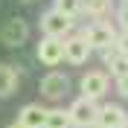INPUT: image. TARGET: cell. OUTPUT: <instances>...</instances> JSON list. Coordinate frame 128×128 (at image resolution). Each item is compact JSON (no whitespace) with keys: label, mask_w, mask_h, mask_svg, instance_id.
<instances>
[{"label":"cell","mask_w":128,"mask_h":128,"mask_svg":"<svg viewBox=\"0 0 128 128\" xmlns=\"http://www.w3.org/2000/svg\"><path fill=\"white\" fill-rule=\"evenodd\" d=\"M38 90H41V96H44L47 102H61L64 96L70 93V76L52 70V73H47V76L41 79Z\"/></svg>","instance_id":"obj_1"},{"label":"cell","mask_w":128,"mask_h":128,"mask_svg":"<svg viewBox=\"0 0 128 128\" xmlns=\"http://www.w3.org/2000/svg\"><path fill=\"white\" fill-rule=\"evenodd\" d=\"M82 35H84V41L90 44V50H111L114 44H116V35H120V32L114 29L111 24H105V20H96V24H90Z\"/></svg>","instance_id":"obj_2"},{"label":"cell","mask_w":128,"mask_h":128,"mask_svg":"<svg viewBox=\"0 0 128 128\" xmlns=\"http://www.w3.org/2000/svg\"><path fill=\"white\" fill-rule=\"evenodd\" d=\"M70 29H73V18L61 15L56 9L41 15V35H47V38H67Z\"/></svg>","instance_id":"obj_3"},{"label":"cell","mask_w":128,"mask_h":128,"mask_svg":"<svg viewBox=\"0 0 128 128\" xmlns=\"http://www.w3.org/2000/svg\"><path fill=\"white\" fill-rule=\"evenodd\" d=\"M82 96H88V99H102L105 93H108V88H111V79H108V73L102 70H90L82 76Z\"/></svg>","instance_id":"obj_4"},{"label":"cell","mask_w":128,"mask_h":128,"mask_svg":"<svg viewBox=\"0 0 128 128\" xmlns=\"http://www.w3.org/2000/svg\"><path fill=\"white\" fill-rule=\"evenodd\" d=\"M38 58H41V64H47V67L61 64L64 61V38H47V35H41Z\"/></svg>","instance_id":"obj_5"},{"label":"cell","mask_w":128,"mask_h":128,"mask_svg":"<svg viewBox=\"0 0 128 128\" xmlns=\"http://www.w3.org/2000/svg\"><path fill=\"white\" fill-rule=\"evenodd\" d=\"M64 58L70 64H76V67H82V64L90 58V44L84 41V35H67L64 38Z\"/></svg>","instance_id":"obj_6"},{"label":"cell","mask_w":128,"mask_h":128,"mask_svg":"<svg viewBox=\"0 0 128 128\" xmlns=\"http://www.w3.org/2000/svg\"><path fill=\"white\" fill-rule=\"evenodd\" d=\"M96 114H99L96 99H88V96H79V99L70 105V120H73V125H90V122H96Z\"/></svg>","instance_id":"obj_7"},{"label":"cell","mask_w":128,"mask_h":128,"mask_svg":"<svg viewBox=\"0 0 128 128\" xmlns=\"http://www.w3.org/2000/svg\"><path fill=\"white\" fill-rule=\"evenodd\" d=\"M26 35H29V26H26L20 18L9 20L3 29H0V41H3L6 47H20V44L26 41Z\"/></svg>","instance_id":"obj_8"},{"label":"cell","mask_w":128,"mask_h":128,"mask_svg":"<svg viewBox=\"0 0 128 128\" xmlns=\"http://www.w3.org/2000/svg\"><path fill=\"white\" fill-rule=\"evenodd\" d=\"M47 114H50V108H44V105H24L20 114H18V122L24 128H44Z\"/></svg>","instance_id":"obj_9"},{"label":"cell","mask_w":128,"mask_h":128,"mask_svg":"<svg viewBox=\"0 0 128 128\" xmlns=\"http://www.w3.org/2000/svg\"><path fill=\"white\" fill-rule=\"evenodd\" d=\"M128 120V114L122 111L120 105H102L99 108V114H96V125L99 128H122V122Z\"/></svg>","instance_id":"obj_10"},{"label":"cell","mask_w":128,"mask_h":128,"mask_svg":"<svg viewBox=\"0 0 128 128\" xmlns=\"http://www.w3.org/2000/svg\"><path fill=\"white\" fill-rule=\"evenodd\" d=\"M18 82H20V73L12 64H0V99H6L18 90Z\"/></svg>","instance_id":"obj_11"},{"label":"cell","mask_w":128,"mask_h":128,"mask_svg":"<svg viewBox=\"0 0 128 128\" xmlns=\"http://www.w3.org/2000/svg\"><path fill=\"white\" fill-rule=\"evenodd\" d=\"M105 64H108V70H111L116 79L128 76V52H120L116 47H114V52L105 50Z\"/></svg>","instance_id":"obj_12"},{"label":"cell","mask_w":128,"mask_h":128,"mask_svg":"<svg viewBox=\"0 0 128 128\" xmlns=\"http://www.w3.org/2000/svg\"><path fill=\"white\" fill-rule=\"evenodd\" d=\"M44 128H73L70 111H61V108H50V114H47V125H44Z\"/></svg>","instance_id":"obj_13"},{"label":"cell","mask_w":128,"mask_h":128,"mask_svg":"<svg viewBox=\"0 0 128 128\" xmlns=\"http://www.w3.org/2000/svg\"><path fill=\"white\" fill-rule=\"evenodd\" d=\"M52 9L61 12V15H67V18H76V15L84 12V0H56Z\"/></svg>","instance_id":"obj_14"},{"label":"cell","mask_w":128,"mask_h":128,"mask_svg":"<svg viewBox=\"0 0 128 128\" xmlns=\"http://www.w3.org/2000/svg\"><path fill=\"white\" fill-rule=\"evenodd\" d=\"M111 9V0H84V12L90 18H105Z\"/></svg>","instance_id":"obj_15"},{"label":"cell","mask_w":128,"mask_h":128,"mask_svg":"<svg viewBox=\"0 0 128 128\" xmlns=\"http://www.w3.org/2000/svg\"><path fill=\"white\" fill-rule=\"evenodd\" d=\"M114 47L120 50V52H128V32H122V35H116V44Z\"/></svg>","instance_id":"obj_16"},{"label":"cell","mask_w":128,"mask_h":128,"mask_svg":"<svg viewBox=\"0 0 128 128\" xmlns=\"http://www.w3.org/2000/svg\"><path fill=\"white\" fill-rule=\"evenodd\" d=\"M116 90H120V96H122V99H128V76L116 79Z\"/></svg>","instance_id":"obj_17"},{"label":"cell","mask_w":128,"mask_h":128,"mask_svg":"<svg viewBox=\"0 0 128 128\" xmlns=\"http://www.w3.org/2000/svg\"><path fill=\"white\" fill-rule=\"evenodd\" d=\"M120 26H122V32H128V6L120 9Z\"/></svg>","instance_id":"obj_18"},{"label":"cell","mask_w":128,"mask_h":128,"mask_svg":"<svg viewBox=\"0 0 128 128\" xmlns=\"http://www.w3.org/2000/svg\"><path fill=\"white\" fill-rule=\"evenodd\" d=\"M73 128H99L96 122H90V125H73Z\"/></svg>","instance_id":"obj_19"},{"label":"cell","mask_w":128,"mask_h":128,"mask_svg":"<svg viewBox=\"0 0 128 128\" xmlns=\"http://www.w3.org/2000/svg\"><path fill=\"white\" fill-rule=\"evenodd\" d=\"M9 128H24V125H20V122H15V125H9Z\"/></svg>","instance_id":"obj_20"},{"label":"cell","mask_w":128,"mask_h":128,"mask_svg":"<svg viewBox=\"0 0 128 128\" xmlns=\"http://www.w3.org/2000/svg\"><path fill=\"white\" fill-rule=\"evenodd\" d=\"M122 128H128V120H125V122H122Z\"/></svg>","instance_id":"obj_21"},{"label":"cell","mask_w":128,"mask_h":128,"mask_svg":"<svg viewBox=\"0 0 128 128\" xmlns=\"http://www.w3.org/2000/svg\"><path fill=\"white\" fill-rule=\"evenodd\" d=\"M122 6H128V0H122Z\"/></svg>","instance_id":"obj_22"}]
</instances>
